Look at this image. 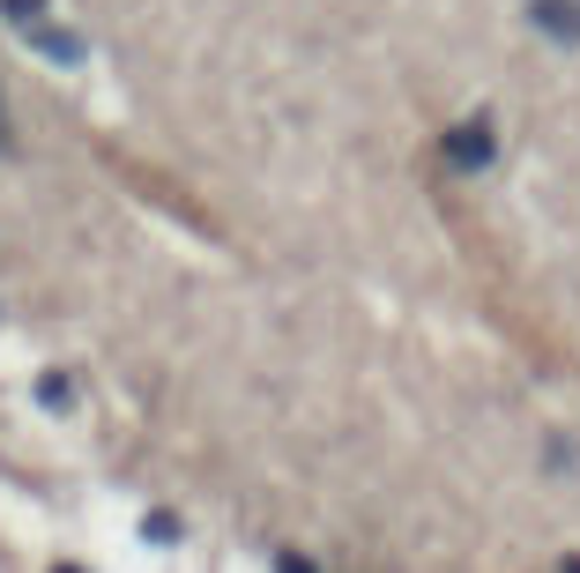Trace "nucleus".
<instances>
[{"mask_svg":"<svg viewBox=\"0 0 580 573\" xmlns=\"http://www.w3.org/2000/svg\"><path fill=\"white\" fill-rule=\"evenodd\" d=\"M447 150H455L461 164H484V157H492V142H484V127H455V142H447Z\"/></svg>","mask_w":580,"mask_h":573,"instance_id":"obj_2","label":"nucleus"},{"mask_svg":"<svg viewBox=\"0 0 580 573\" xmlns=\"http://www.w3.org/2000/svg\"><path fill=\"white\" fill-rule=\"evenodd\" d=\"M142 529L157 536V544H171V536H179V514H149V522H142Z\"/></svg>","mask_w":580,"mask_h":573,"instance_id":"obj_4","label":"nucleus"},{"mask_svg":"<svg viewBox=\"0 0 580 573\" xmlns=\"http://www.w3.org/2000/svg\"><path fill=\"white\" fill-rule=\"evenodd\" d=\"M31 45H38L45 60H83V38L75 31H52V23H31Z\"/></svg>","mask_w":580,"mask_h":573,"instance_id":"obj_1","label":"nucleus"},{"mask_svg":"<svg viewBox=\"0 0 580 573\" xmlns=\"http://www.w3.org/2000/svg\"><path fill=\"white\" fill-rule=\"evenodd\" d=\"M0 142H8V120H0Z\"/></svg>","mask_w":580,"mask_h":573,"instance_id":"obj_6","label":"nucleus"},{"mask_svg":"<svg viewBox=\"0 0 580 573\" xmlns=\"http://www.w3.org/2000/svg\"><path fill=\"white\" fill-rule=\"evenodd\" d=\"M0 15H8V23H23V31H31V23H38V15H45V0H0Z\"/></svg>","mask_w":580,"mask_h":573,"instance_id":"obj_3","label":"nucleus"},{"mask_svg":"<svg viewBox=\"0 0 580 573\" xmlns=\"http://www.w3.org/2000/svg\"><path fill=\"white\" fill-rule=\"evenodd\" d=\"M558 573H580V559H566V566H558Z\"/></svg>","mask_w":580,"mask_h":573,"instance_id":"obj_5","label":"nucleus"}]
</instances>
